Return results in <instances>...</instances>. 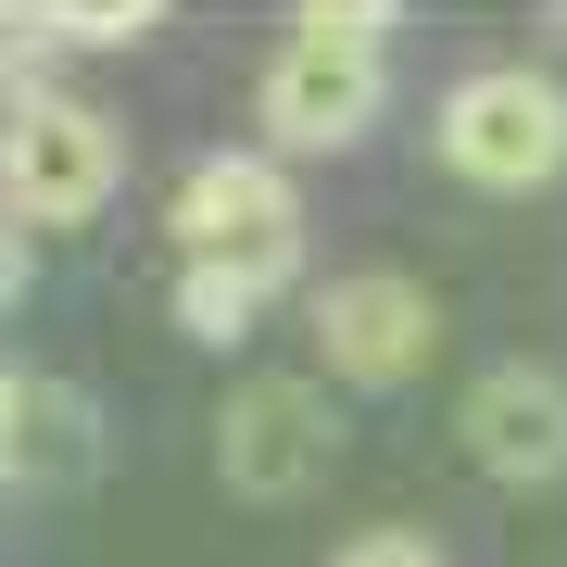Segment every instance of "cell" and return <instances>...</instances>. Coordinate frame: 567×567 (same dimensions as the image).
I'll return each mask as SVG.
<instances>
[{"label": "cell", "mask_w": 567, "mask_h": 567, "mask_svg": "<svg viewBox=\"0 0 567 567\" xmlns=\"http://www.w3.org/2000/svg\"><path fill=\"white\" fill-rule=\"evenodd\" d=\"M215 454H227V480H240L252 505H290L328 466V391L316 379H240L227 416H215Z\"/></svg>", "instance_id": "8992f818"}, {"label": "cell", "mask_w": 567, "mask_h": 567, "mask_svg": "<svg viewBox=\"0 0 567 567\" xmlns=\"http://www.w3.org/2000/svg\"><path fill=\"white\" fill-rule=\"evenodd\" d=\"M25 442H39V391H25V379H0V480H13V466H39Z\"/></svg>", "instance_id": "7c38bea8"}, {"label": "cell", "mask_w": 567, "mask_h": 567, "mask_svg": "<svg viewBox=\"0 0 567 567\" xmlns=\"http://www.w3.org/2000/svg\"><path fill=\"white\" fill-rule=\"evenodd\" d=\"M391 13H341V0H316V13H290L278 63H265L252 114H265V152H353L365 126L391 102Z\"/></svg>", "instance_id": "6da1fadb"}, {"label": "cell", "mask_w": 567, "mask_h": 567, "mask_svg": "<svg viewBox=\"0 0 567 567\" xmlns=\"http://www.w3.org/2000/svg\"><path fill=\"white\" fill-rule=\"evenodd\" d=\"M13 290H25V227L0 215V303H13Z\"/></svg>", "instance_id": "4fadbf2b"}, {"label": "cell", "mask_w": 567, "mask_h": 567, "mask_svg": "<svg viewBox=\"0 0 567 567\" xmlns=\"http://www.w3.org/2000/svg\"><path fill=\"white\" fill-rule=\"evenodd\" d=\"M51 39H152V0H76L51 13Z\"/></svg>", "instance_id": "8fae6325"}, {"label": "cell", "mask_w": 567, "mask_h": 567, "mask_svg": "<svg viewBox=\"0 0 567 567\" xmlns=\"http://www.w3.org/2000/svg\"><path fill=\"white\" fill-rule=\"evenodd\" d=\"M114 177H126V140H114V114L102 102H13L0 114V215L39 240V227H89L114 203Z\"/></svg>", "instance_id": "3957f363"}, {"label": "cell", "mask_w": 567, "mask_h": 567, "mask_svg": "<svg viewBox=\"0 0 567 567\" xmlns=\"http://www.w3.org/2000/svg\"><path fill=\"white\" fill-rule=\"evenodd\" d=\"M328 567H454V555L429 543V529H404V517H391V529H353V543L328 555Z\"/></svg>", "instance_id": "30bf717a"}, {"label": "cell", "mask_w": 567, "mask_h": 567, "mask_svg": "<svg viewBox=\"0 0 567 567\" xmlns=\"http://www.w3.org/2000/svg\"><path fill=\"white\" fill-rule=\"evenodd\" d=\"M51 13H39V0H0V114H13V102H51Z\"/></svg>", "instance_id": "9c48e42d"}, {"label": "cell", "mask_w": 567, "mask_h": 567, "mask_svg": "<svg viewBox=\"0 0 567 567\" xmlns=\"http://www.w3.org/2000/svg\"><path fill=\"white\" fill-rule=\"evenodd\" d=\"M429 152H442L466 189H543V177H567V89L543 63H480V76L442 89Z\"/></svg>", "instance_id": "7a4b0ae2"}, {"label": "cell", "mask_w": 567, "mask_h": 567, "mask_svg": "<svg viewBox=\"0 0 567 567\" xmlns=\"http://www.w3.org/2000/svg\"><path fill=\"white\" fill-rule=\"evenodd\" d=\"M265 303H278V290L240 278V265H177V328H189V341H215V353H240Z\"/></svg>", "instance_id": "ba28073f"}, {"label": "cell", "mask_w": 567, "mask_h": 567, "mask_svg": "<svg viewBox=\"0 0 567 567\" xmlns=\"http://www.w3.org/2000/svg\"><path fill=\"white\" fill-rule=\"evenodd\" d=\"M429 353H442V303H429L416 278H341V290H316V365L328 379L404 391Z\"/></svg>", "instance_id": "5b68a950"}, {"label": "cell", "mask_w": 567, "mask_h": 567, "mask_svg": "<svg viewBox=\"0 0 567 567\" xmlns=\"http://www.w3.org/2000/svg\"><path fill=\"white\" fill-rule=\"evenodd\" d=\"M164 227H177V265H240V278H265V290H290V265H303V203H290L278 152L189 164Z\"/></svg>", "instance_id": "277c9868"}, {"label": "cell", "mask_w": 567, "mask_h": 567, "mask_svg": "<svg viewBox=\"0 0 567 567\" xmlns=\"http://www.w3.org/2000/svg\"><path fill=\"white\" fill-rule=\"evenodd\" d=\"M454 442L480 454V480H505V492L567 480V379H555V365H492V379L466 391Z\"/></svg>", "instance_id": "52a82bcc"}]
</instances>
